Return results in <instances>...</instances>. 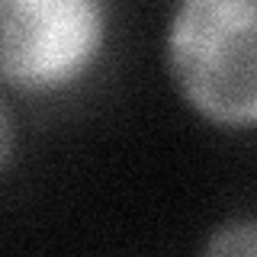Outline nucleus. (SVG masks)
Masks as SVG:
<instances>
[{
    "mask_svg": "<svg viewBox=\"0 0 257 257\" xmlns=\"http://www.w3.org/2000/svg\"><path fill=\"white\" fill-rule=\"evenodd\" d=\"M167 68L183 100L215 125H257V0H180Z\"/></svg>",
    "mask_w": 257,
    "mask_h": 257,
    "instance_id": "obj_1",
    "label": "nucleus"
},
{
    "mask_svg": "<svg viewBox=\"0 0 257 257\" xmlns=\"http://www.w3.org/2000/svg\"><path fill=\"white\" fill-rule=\"evenodd\" d=\"M4 151H0V164H10V158H13V116H10V106H4Z\"/></svg>",
    "mask_w": 257,
    "mask_h": 257,
    "instance_id": "obj_4",
    "label": "nucleus"
},
{
    "mask_svg": "<svg viewBox=\"0 0 257 257\" xmlns=\"http://www.w3.org/2000/svg\"><path fill=\"white\" fill-rule=\"evenodd\" d=\"M100 0H0V74L23 93L77 80L103 45Z\"/></svg>",
    "mask_w": 257,
    "mask_h": 257,
    "instance_id": "obj_2",
    "label": "nucleus"
},
{
    "mask_svg": "<svg viewBox=\"0 0 257 257\" xmlns=\"http://www.w3.org/2000/svg\"><path fill=\"white\" fill-rule=\"evenodd\" d=\"M206 254H241L257 257V219H231L212 231L203 244Z\"/></svg>",
    "mask_w": 257,
    "mask_h": 257,
    "instance_id": "obj_3",
    "label": "nucleus"
}]
</instances>
